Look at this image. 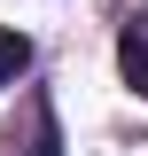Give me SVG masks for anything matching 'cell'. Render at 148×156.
<instances>
[{
  "mask_svg": "<svg viewBox=\"0 0 148 156\" xmlns=\"http://www.w3.org/2000/svg\"><path fill=\"white\" fill-rule=\"evenodd\" d=\"M23 70H31V39L23 31H0V86H16Z\"/></svg>",
  "mask_w": 148,
  "mask_h": 156,
  "instance_id": "7a4b0ae2",
  "label": "cell"
},
{
  "mask_svg": "<svg viewBox=\"0 0 148 156\" xmlns=\"http://www.w3.org/2000/svg\"><path fill=\"white\" fill-rule=\"evenodd\" d=\"M117 70H125V86L148 101V8L125 23V31H117Z\"/></svg>",
  "mask_w": 148,
  "mask_h": 156,
  "instance_id": "6da1fadb",
  "label": "cell"
},
{
  "mask_svg": "<svg viewBox=\"0 0 148 156\" xmlns=\"http://www.w3.org/2000/svg\"><path fill=\"white\" fill-rule=\"evenodd\" d=\"M31 156H55V125H47V109H31Z\"/></svg>",
  "mask_w": 148,
  "mask_h": 156,
  "instance_id": "3957f363",
  "label": "cell"
}]
</instances>
